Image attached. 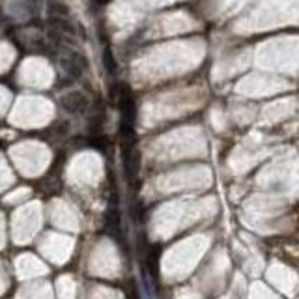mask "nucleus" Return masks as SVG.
Segmentation results:
<instances>
[{"label": "nucleus", "mask_w": 299, "mask_h": 299, "mask_svg": "<svg viewBox=\"0 0 299 299\" xmlns=\"http://www.w3.org/2000/svg\"><path fill=\"white\" fill-rule=\"evenodd\" d=\"M62 68L66 70V73H70L73 78L80 77V73H82V68L73 60L72 56H64L62 58Z\"/></svg>", "instance_id": "5"}, {"label": "nucleus", "mask_w": 299, "mask_h": 299, "mask_svg": "<svg viewBox=\"0 0 299 299\" xmlns=\"http://www.w3.org/2000/svg\"><path fill=\"white\" fill-rule=\"evenodd\" d=\"M98 2H100V4H107L108 0H98Z\"/></svg>", "instance_id": "9"}, {"label": "nucleus", "mask_w": 299, "mask_h": 299, "mask_svg": "<svg viewBox=\"0 0 299 299\" xmlns=\"http://www.w3.org/2000/svg\"><path fill=\"white\" fill-rule=\"evenodd\" d=\"M159 256H161V249L156 245L154 249L150 250V256H148V271L154 278L159 277Z\"/></svg>", "instance_id": "4"}, {"label": "nucleus", "mask_w": 299, "mask_h": 299, "mask_svg": "<svg viewBox=\"0 0 299 299\" xmlns=\"http://www.w3.org/2000/svg\"><path fill=\"white\" fill-rule=\"evenodd\" d=\"M49 12L54 15H70V10H68V6H64V4H52V6L49 8Z\"/></svg>", "instance_id": "8"}, {"label": "nucleus", "mask_w": 299, "mask_h": 299, "mask_svg": "<svg viewBox=\"0 0 299 299\" xmlns=\"http://www.w3.org/2000/svg\"><path fill=\"white\" fill-rule=\"evenodd\" d=\"M60 105L68 110V112H80L82 108L88 107V98L82 92H70L62 96Z\"/></svg>", "instance_id": "1"}, {"label": "nucleus", "mask_w": 299, "mask_h": 299, "mask_svg": "<svg viewBox=\"0 0 299 299\" xmlns=\"http://www.w3.org/2000/svg\"><path fill=\"white\" fill-rule=\"evenodd\" d=\"M128 299H140V294H138V288H136L135 278H131L128 284Z\"/></svg>", "instance_id": "7"}, {"label": "nucleus", "mask_w": 299, "mask_h": 299, "mask_svg": "<svg viewBox=\"0 0 299 299\" xmlns=\"http://www.w3.org/2000/svg\"><path fill=\"white\" fill-rule=\"evenodd\" d=\"M140 170V152L138 150H131L128 156H126V172H128V178H136V174Z\"/></svg>", "instance_id": "2"}, {"label": "nucleus", "mask_w": 299, "mask_h": 299, "mask_svg": "<svg viewBox=\"0 0 299 299\" xmlns=\"http://www.w3.org/2000/svg\"><path fill=\"white\" fill-rule=\"evenodd\" d=\"M103 64H105V70H107L108 73H114L116 72V58L112 56V50L110 49H105L103 50Z\"/></svg>", "instance_id": "6"}, {"label": "nucleus", "mask_w": 299, "mask_h": 299, "mask_svg": "<svg viewBox=\"0 0 299 299\" xmlns=\"http://www.w3.org/2000/svg\"><path fill=\"white\" fill-rule=\"evenodd\" d=\"M107 230L110 232L112 238H120L122 230H120V214H118V210L116 208H108L107 212Z\"/></svg>", "instance_id": "3"}]
</instances>
